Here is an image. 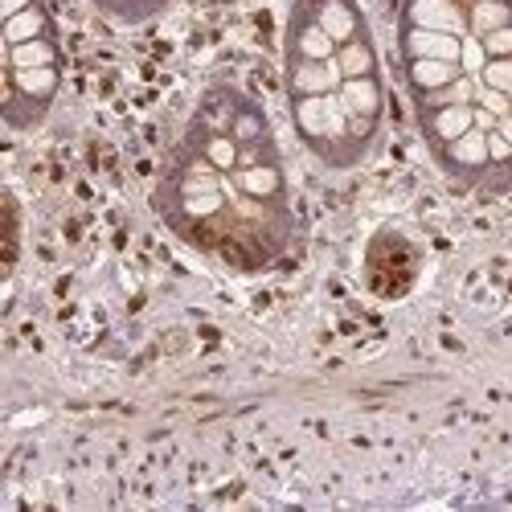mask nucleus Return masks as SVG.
I'll use <instances>...</instances> for the list:
<instances>
[{
    "label": "nucleus",
    "instance_id": "obj_1",
    "mask_svg": "<svg viewBox=\"0 0 512 512\" xmlns=\"http://www.w3.org/2000/svg\"><path fill=\"white\" fill-rule=\"evenodd\" d=\"M291 111V127L300 144L332 173H349V168H361L373 152L349 132V115L340 107L336 95H312V99H287Z\"/></svg>",
    "mask_w": 512,
    "mask_h": 512
},
{
    "label": "nucleus",
    "instance_id": "obj_2",
    "mask_svg": "<svg viewBox=\"0 0 512 512\" xmlns=\"http://www.w3.org/2000/svg\"><path fill=\"white\" fill-rule=\"evenodd\" d=\"M62 91V66H41V70H9L5 66V115L9 132H33L46 123L54 99Z\"/></svg>",
    "mask_w": 512,
    "mask_h": 512
},
{
    "label": "nucleus",
    "instance_id": "obj_3",
    "mask_svg": "<svg viewBox=\"0 0 512 512\" xmlns=\"http://www.w3.org/2000/svg\"><path fill=\"white\" fill-rule=\"evenodd\" d=\"M435 168L443 173V181L455 189V193H480L484 177H488V132H480V127H472V132H463L459 140L443 144L431 152Z\"/></svg>",
    "mask_w": 512,
    "mask_h": 512
},
{
    "label": "nucleus",
    "instance_id": "obj_4",
    "mask_svg": "<svg viewBox=\"0 0 512 512\" xmlns=\"http://www.w3.org/2000/svg\"><path fill=\"white\" fill-rule=\"evenodd\" d=\"M283 58H312V62H328V58H336V41L320 29V21L300 5V0H291V9H287V25H283Z\"/></svg>",
    "mask_w": 512,
    "mask_h": 512
},
{
    "label": "nucleus",
    "instance_id": "obj_5",
    "mask_svg": "<svg viewBox=\"0 0 512 512\" xmlns=\"http://www.w3.org/2000/svg\"><path fill=\"white\" fill-rule=\"evenodd\" d=\"M345 82L336 58L312 62V58H283V91L287 99H312V95H336V87Z\"/></svg>",
    "mask_w": 512,
    "mask_h": 512
},
{
    "label": "nucleus",
    "instance_id": "obj_6",
    "mask_svg": "<svg viewBox=\"0 0 512 512\" xmlns=\"http://www.w3.org/2000/svg\"><path fill=\"white\" fill-rule=\"evenodd\" d=\"M414 123H418V136L426 144V152H435L451 140H459L463 132L476 127V107H463V103H451V107H414Z\"/></svg>",
    "mask_w": 512,
    "mask_h": 512
},
{
    "label": "nucleus",
    "instance_id": "obj_7",
    "mask_svg": "<svg viewBox=\"0 0 512 512\" xmlns=\"http://www.w3.org/2000/svg\"><path fill=\"white\" fill-rule=\"evenodd\" d=\"M398 25H418V29H439L467 37V0H402Z\"/></svg>",
    "mask_w": 512,
    "mask_h": 512
},
{
    "label": "nucleus",
    "instance_id": "obj_8",
    "mask_svg": "<svg viewBox=\"0 0 512 512\" xmlns=\"http://www.w3.org/2000/svg\"><path fill=\"white\" fill-rule=\"evenodd\" d=\"M246 91L242 87H230V82H213V87L201 91L193 115H189V127H201V132H230V123L242 107Z\"/></svg>",
    "mask_w": 512,
    "mask_h": 512
},
{
    "label": "nucleus",
    "instance_id": "obj_9",
    "mask_svg": "<svg viewBox=\"0 0 512 512\" xmlns=\"http://www.w3.org/2000/svg\"><path fill=\"white\" fill-rule=\"evenodd\" d=\"M300 5L320 21V29L336 41V46H345V41H353L357 33L369 29V17L361 13L357 0H300Z\"/></svg>",
    "mask_w": 512,
    "mask_h": 512
},
{
    "label": "nucleus",
    "instance_id": "obj_10",
    "mask_svg": "<svg viewBox=\"0 0 512 512\" xmlns=\"http://www.w3.org/2000/svg\"><path fill=\"white\" fill-rule=\"evenodd\" d=\"M234 185L250 197V201H267V205H291V189H287V168L283 160H267V164H250V168H234Z\"/></svg>",
    "mask_w": 512,
    "mask_h": 512
},
{
    "label": "nucleus",
    "instance_id": "obj_11",
    "mask_svg": "<svg viewBox=\"0 0 512 512\" xmlns=\"http://www.w3.org/2000/svg\"><path fill=\"white\" fill-rule=\"evenodd\" d=\"M336 99L345 107L349 119H373L386 123V78L369 74V78H345L336 87Z\"/></svg>",
    "mask_w": 512,
    "mask_h": 512
},
{
    "label": "nucleus",
    "instance_id": "obj_12",
    "mask_svg": "<svg viewBox=\"0 0 512 512\" xmlns=\"http://www.w3.org/2000/svg\"><path fill=\"white\" fill-rule=\"evenodd\" d=\"M463 37L439 33V29H418V25H398V58H439V62H459Z\"/></svg>",
    "mask_w": 512,
    "mask_h": 512
},
{
    "label": "nucleus",
    "instance_id": "obj_13",
    "mask_svg": "<svg viewBox=\"0 0 512 512\" xmlns=\"http://www.w3.org/2000/svg\"><path fill=\"white\" fill-rule=\"evenodd\" d=\"M463 74L459 62H439V58H406L402 62V87L410 95V103L435 95L443 87H451V82Z\"/></svg>",
    "mask_w": 512,
    "mask_h": 512
},
{
    "label": "nucleus",
    "instance_id": "obj_14",
    "mask_svg": "<svg viewBox=\"0 0 512 512\" xmlns=\"http://www.w3.org/2000/svg\"><path fill=\"white\" fill-rule=\"evenodd\" d=\"M0 37H5V46H21V41H37V37H58V25L46 13V5L37 0V5L21 9L17 17L0 21Z\"/></svg>",
    "mask_w": 512,
    "mask_h": 512
},
{
    "label": "nucleus",
    "instance_id": "obj_15",
    "mask_svg": "<svg viewBox=\"0 0 512 512\" xmlns=\"http://www.w3.org/2000/svg\"><path fill=\"white\" fill-rule=\"evenodd\" d=\"M181 140L193 144L213 168H222V173H234V168H238L242 144H238L230 132H201V127H189V123H185V136H181Z\"/></svg>",
    "mask_w": 512,
    "mask_h": 512
},
{
    "label": "nucleus",
    "instance_id": "obj_16",
    "mask_svg": "<svg viewBox=\"0 0 512 512\" xmlns=\"http://www.w3.org/2000/svg\"><path fill=\"white\" fill-rule=\"evenodd\" d=\"M336 66L345 78H369V74H381V54H377V41H373V29L357 33L345 46H336Z\"/></svg>",
    "mask_w": 512,
    "mask_h": 512
},
{
    "label": "nucleus",
    "instance_id": "obj_17",
    "mask_svg": "<svg viewBox=\"0 0 512 512\" xmlns=\"http://www.w3.org/2000/svg\"><path fill=\"white\" fill-rule=\"evenodd\" d=\"M95 13H103L115 25H148L168 13L173 0H91Z\"/></svg>",
    "mask_w": 512,
    "mask_h": 512
},
{
    "label": "nucleus",
    "instance_id": "obj_18",
    "mask_svg": "<svg viewBox=\"0 0 512 512\" xmlns=\"http://www.w3.org/2000/svg\"><path fill=\"white\" fill-rule=\"evenodd\" d=\"M5 66H9V70L62 66V46H58V37H37V41H21V46H5Z\"/></svg>",
    "mask_w": 512,
    "mask_h": 512
},
{
    "label": "nucleus",
    "instance_id": "obj_19",
    "mask_svg": "<svg viewBox=\"0 0 512 512\" xmlns=\"http://www.w3.org/2000/svg\"><path fill=\"white\" fill-rule=\"evenodd\" d=\"M230 136H234L238 144H263V140H275V132H271V115H267V107L254 99V95L242 99V107H238V115H234V123H230Z\"/></svg>",
    "mask_w": 512,
    "mask_h": 512
},
{
    "label": "nucleus",
    "instance_id": "obj_20",
    "mask_svg": "<svg viewBox=\"0 0 512 512\" xmlns=\"http://www.w3.org/2000/svg\"><path fill=\"white\" fill-rule=\"evenodd\" d=\"M500 25H512V0H467V33L484 37Z\"/></svg>",
    "mask_w": 512,
    "mask_h": 512
},
{
    "label": "nucleus",
    "instance_id": "obj_21",
    "mask_svg": "<svg viewBox=\"0 0 512 512\" xmlns=\"http://www.w3.org/2000/svg\"><path fill=\"white\" fill-rule=\"evenodd\" d=\"M480 82L492 91L512 95V58H488V66L480 70Z\"/></svg>",
    "mask_w": 512,
    "mask_h": 512
},
{
    "label": "nucleus",
    "instance_id": "obj_22",
    "mask_svg": "<svg viewBox=\"0 0 512 512\" xmlns=\"http://www.w3.org/2000/svg\"><path fill=\"white\" fill-rule=\"evenodd\" d=\"M459 66H463V74L480 78V70L488 66V54H484V41H480V37H472V33L463 37V54H459Z\"/></svg>",
    "mask_w": 512,
    "mask_h": 512
},
{
    "label": "nucleus",
    "instance_id": "obj_23",
    "mask_svg": "<svg viewBox=\"0 0 512 512\" xmlns=\"http://www.w3.org/2000/svg\"><path fill=\"white\" fill-rule=\"evenodd\" d=\"M267 160H283L275 140H263V144H242V152H238V168H250V164H267Z\"/></svg>",
    "mask_w": 512,
    "mask_h": 512
},
{
    "label": "nucleus",
    "instance_id": "obj_24",
    "mask_svg": "<svg viewBox=\"0 0 512 512\" xmlns=\"http://www.w3.org/2000/svg\"><path fill=\"white\" fill-rule=\"evenodd\" d=\"M480 41H484V54L488 58H512V25H500V29L484 33Z\"/></svg>",
    "mask_w": 512,
    "mask_h": 512
},
{
    "label": "nucleus",
    "instance_id": "obj_25",
    "mask_svg": "<svg viewBox=\"0 0 512 512\" xmlns=\"http://www.w3.org/2000/svg\"><path fill=\"white\" fill-rule=\"evenodd\" d=\"M476 107H484V111H492L496 119H504V115L512 111V99H508L504 91H492V87H484V82H480V91H476Z\"/></svg>",
    "mask_w": 512,
    "mask_h": 512
},
{
    "label": "nucleus",
    "instance_id": "obj_26",
    "mask_svg": "<svg viewBox=\"0 0 512 512\" xmlns=\"http://www.w3.org/2000/svg\"><path fill=\"white\" fill-rule=\"evenodd\" d=\"M29 5H37V0H0V21H5V17H17V13L29 9Z\"/></svg>",
    "mask_w": 512,
    "mask_h": 512
},
{
    "label": "nucleus",
    "instance_id": "obj_27",
    "mask_svg": "<svg viewBox=\"0 0 512 512\" xmlns=\"http://www.w3.org/2000/svg\"><path fill=\"white\" fill-rule=\"evenodd\" d=\"M500 119L492 115V111H484V107H476V127H480V132H492V127H496Z\"/></svg>",
    "mask_w": 512,
    "mask_h": 512
},
{
    "label": "nucleus",
    "instance_id": "obj_28",
    "mask_svg": "<svg viewBox=\"0 0 512 512\" xmlns=\"http://www.w3.org/2000/svg\"><path fill=\"white\" fill-rule=\"evenodd\" d=\"M496 132H500V136H504V140L512 144V111H508V115H504V119L496 123Z\"/></svg>",
    "mask_w": 512,
    "mask_h": 512
}]
</instances>
